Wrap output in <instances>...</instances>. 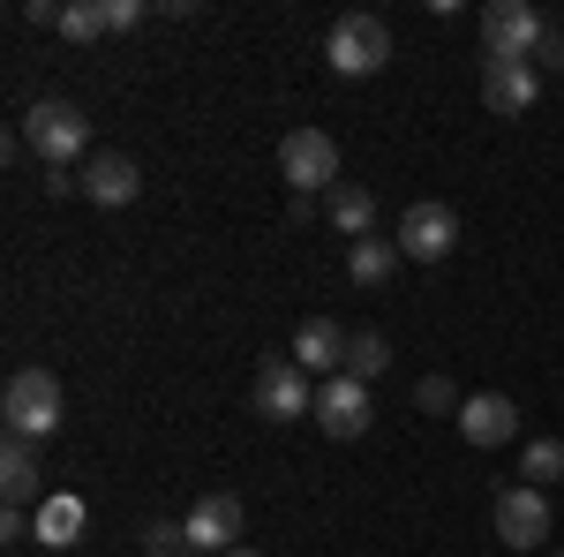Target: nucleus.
<instances>
[{
	"mask_svg": "<svg viewBox=\"0 0 564 557\" xmlns=\"http://www.w3.org/2000/svg\"><path fill=\"white\" fill-rule=\"evenodd\" d=\"M316 422H324V437H339V444H347V437H361V429L377 422L369 385H361V377H347V369H339V377H324V392H316Z\"/></svg>",
	"mask_w": 564,
	"mask_h": 557,
	"instance_id": "9d476101",
	"label": "nucleus"
},
{
	"mask_svg": "<svg viewBox=\"0 0 564 557\" xmlns=\"http://www.w3.org/2000/svg\"><path fill=\"white\" fill-rule=\"evenodd\" d=\"M0 490H8V505H31L45 490V474H39V452L23 444V437H8V452H0Z\"/></svg>",
	"mask_w": 564,
	"mask_h": 557,
	"instance_id": "f3484780",
	"label": "nucleus"
},
{
	"mask_svg": "<svg viewBox=\"0 0 564 557\" xmlns=\"http://www.w3.org/2000/svg\"><path fill=\"white\" fill-rule=\"evenodd\" d=\"M226 557H263V550H226Z\"/></svg>",
	"mask_w": 564,
	"mask_h": 557,
	"instance_id": "bb28decb",
	"label": "nucleus"
},
{
	"mask_svg": "<svg viewBox=\"0 0 564 557\" xmlns=\"http://www.w3.org/2000/svg\"><path fill=\"white\" fill-rule=\"evenodd\" d=\"M550 39V23H542V8H527V0H497V8H481V53L489 61H534V45Z\"/></svg>",
	"mask_w": 564,
	"mask_h": 557,
	"instance_id": "7ed1b4c3",
	"label": "nucleus"
},
{
	"mask_svg": "<svg viewBox=\"0 0 564 557\" xmlns=\"http://www.w3.org/2000/svg\"><path fill=\"white\" fill-rule=\"evenodd\" d=\"M459 437L481 444V452H489V444H512V437H520V407H512L505 392H475V399L459 407Z\"/></svg>",
	"mask_w": 564,
	"mask_h": 557,
	"instance_id": "ddd939ff",
	"label": "nucleus"
},
{
	"mask_svg": "<svg viewBox=\"0 0 564 557\" xmlns=\"http://www.w3.org/2000/svg\"><path fill=\"white\" fill-rule=\"evenodd\" d=\"M324 61L339 68V76H377L391 61V31L377 15H339L332 23V39H324Z\"/></svg>",
	"mask_w": 564,
	"mask_h": 557,
	"instance_id": "20e7f679",
	"label": "nucleus"
},
{
	"mask_svg": "<svg viewBox=\"0 0 564 557\" xmlns=\"http://www.w3.org/2000/svg\"><path fill=\"white\" fill-rule=\"evenodd\" d=\"M324 212H332V226H339L347 242H369V226H377V196H369L361 181H339V189H324Z\"/></svg>",
	"mask_w": 564,
	"mask_h": 557,
	"instance_id": "2eb2a0df",
	"label": "nucleus"
},
{
	"mask_svg": "<svg viewBox=\"0 0 564 557\" xmlns=\"http://www.w3.org/2000/svg\"><path fill=\"white\" fill-rule=\"evenodd\" d=\"M23 143L45 159V173H61V167H68V159L90 143V121L68 106V98H39V106L23 114Z\"/></svg>",
	"mask_w": 564,
	"mask_h": 557,
	"instance_id": "f03ea898",
	"label": "nucleus"
},
{
	"mask_svg": "<svg viewBox=\"0 0 564 557\" xmlns=\"http://www.w3.org/2000/svg\"><path fill=\"white\" fill-rule=\"evenodd\" d=\"M181 527H188V550H204V557L241 550V497H234V490H204Z\"/></svg>",
	"mask_w": 564,
	"mask_h": 557,
	"instance_id": "6e6552de",
	"label": "nucleus"
},
{
	"mask_svg": "<svg viewBox=\"0 0 564 557\" xmlns=\"http://www.w3.org/2000/svg\"><path fill=\"white\" fill-rule=\"evenodd\" d=\"M31 535H39V543H53V550H68V543L84 535V497H39Z\"/></svg>",
	"mask_w": 564,
	"mask_h": 557,
	"instance_id": "dca6fc26",
	"label": "nucleus"
},
{
	"mask_svg": "<svg viewBox=\"0 0 564 557\" xmlns=\"http://www.w3.org/2000/svg\"><path fill=\"white\" fill-rule=\"evenodd\" d=\"M497 543H505V550L550 543V497H542L534 482H512V490L497 497Z\"/></svg>",
	"mask_w": 564,
	"mask_h": 557,
	"instance_id": "1a4fd4ad",
	"label": "nucleus"
},
{
	"mask_svg": "<svg viewBox=\"0 0 564 557\" xmlns=\"http://www.w3.org/2000/svg\"><path fill=\"white\" fill-rule=\"evenodd\" d=\"M76 189H84L98 212H121V204H135V196H143V173H135V159L106 151V159H90V167L76 173Z\"/></svg>",
	"mask_w": 564,
	"mask_h": 557,
	"instance_id": "f8f14e48",
	"label": "nucleus"
},
{
	"mask_svg": "<svg viewBox=\"0 0 564 557\" xmlns=\"http://www.w3.org/2000/svg\"><path fill=\"white\" fill-rule=\"evenodd\" d=\"M384 369H391L384 332H354V340H347V377H361V385H369V377H384Z\"/></svg>",
	"mask_w": 564,
	"mask_h": 557,
	"instance_id": "aec40b11",
	"label": "nucleus"
},
{
	"mask_svg": "<svg viewBox=\"0 0 564 557\" xmlns=\"http://www.w3.org/2000/svg\"><path fill=\"white\" fill-rule=\"evenodd\" d=\"M414 407H422V415H452V422H459V407H467V399L452 392V377H422V392H414Z\"/></svg>",
	"mask_w": 564,
	"mask_h": 557,
	"instance_id": "4be33fe9",
	"label": "nucleus"
},
{
	"mask_svg": "<svg viewBox=\"0 0 564 557\" xmlns=\"http://www.w3.org/2000/svg\"><path fill=\"white\" fill-rule=\"evenodd\" d=\"M143 23V0H106V31H135Z\"/></svg>",
	"mask_w": 564,
	"mask_h": 557,
	"instance_id": "393cba45",
	"label": "nucleus"
},
{
	"mask_svg": "<svg viewBox=\"0 0 564 557\" xmlns=\"http://www.w3.org/2000/svg\"><path fill=\"white\" fill-rule=\"evenodd\" d=\"M143 550H151V557H174V550H188V527H166V519H159V527L143 535Z\"/></svg>",
	"mask_w": 564,
	"mask_h": 557,
	"instance_id": "5701e85b",
	"label": "nucleus"
},
{
	"mask_svg": "<svg viewBox=\"0 0 564 557\" xmlns=\"http://www.w3.org/2000/svg\"><path fill=\"white\" fill-rule=\"evenodd\" d=\"M391 264H399V242H377V234H369V242H347V279L354 287H384Z\"/></svg>",
	"mask_w": 564,
	"mask_h": 557,
	"instance_id": "a211bd4d",
	"label": "nucleus"
},
{
	"mask_svg": "<svg viewBox=\"0 0 564 557\" xmlns=\"http://www.w3.org/2000/svg\"><path fill=\"white\" fill-rule=\"evenodd\" d=\"M542 98V68L534 61H481V106L489 114H527Z\"/></svg>",
	"mask_w": 564,
	"mask_h": 557,
	"instance_id": "9b49d317",
	"label": "nucleus"
},
{
	"mask_svg": "<svg viewBox=\"0 0 564 557\" xmlns=\"http://www.w3.org/2000/svg\"><path fill=\"white\" fill-rule=\"evenodd\" d=\"M174 557H204V550H174Z\"/></svg>",
	"mask_w": 564,
	"mask_h": 557,
	"instance_id": "cd10ccee",
	"label": "nucleus"
},
{
	"mask_svg": "<svg viewBox=\"0 0 564 557\" xmlns=\"http://www.w3.org/2000/svg\"><path fill=\"white\" fill-rule=\"evenodd\" d=\"M452 249H459V212L452 204H406V218H399V257L444 264Z\"/></svg>",
	"mask_w": 564,
	"mask_h": 557,
	"instance_id": "0eeeda50",
	"label": "nucleus"
},
{
	"mask_svg": "<svg viewBox=\"0 0 564 557\" xmlns=\"http://www.w3.org/2000/svg\"><path fill=\"white\" fill-rule=\"evenodd\" d=\"M249 399H257L263 422H294V415H308V407H316V392H308V369L294 362V354H271V362L257 369V392H249Z\"/></svg>",
	"mask_w": 564,
	"mask_h": 557,
	"instance_id": "39448f33",
	"label": "nucleus"
},
{
	"mask_svg": "<svg viewBox=\"0 0 564 557\" xmlns=\"http://www.w3.org/2000/svg\"><path fill=\"white\" fill-rule=\"evenodd\" d=\"M0 422H8V437H23V444H45L61 429V377L53 369H15L8 392H0Z\"/></svg>",
	"mask_w": 564,
	"mask_h": 557,
	"instance_id": "f257e3e1",
	"label": "nucleus"
},
{
	"mask_svg": "<svg viewBox=\"0 0 564 557\" xmlns=\"http://www.w3.org/2000/svg\"><path fill=\"white\" fill-rule=\"evenodd\" d=\"M61 39H106V0H68Z\"/></svg>",
	"mask_w": 564,
	"mask_h": 557,
	"instance_id": "412c9836",
	"label": "nucleus"
},
{
	"mask_svg": "<svg viewBox=\"0 0 564 557\" xmlns=\"http://www.w3.org/2000/svg\"><path fill=\"white\" fill-rule=\"evenodd\" d=\"M347 340L354 332H339L332 317H308L302 332H294V362H302L308 377H339L347 369Z\"/></svg>",
	"mask_w": 564,
	"mask_h": 557,
	"instance_id": "4468645a",
	"label": "nucleus"
},
{
	"mask_svg": "<svg viewBox=\"0 0 564 557\" xmlns=\"http://www.w3.org/2000/svg\"><path fill=\"white\" fill-rule=\"evenodd\" d=\"M23 15H31V23H45V31H61V15H68V8H61V0H31Z\"/></svg>",
	"mask_w": 564,
	"mask_h": 557,
	"instance_id": "a878e982",
	"label": "nucleus"
},
{
	"mask_svg": "<svg viewBox=\"0 0 564 557\" xmlns=\"http://www.w3.org/2000/svg\"><path fill=\"white\" fill-rule=\"evenodd\" d=\"M534 68H542V76H564V31H550V39L534 45Z\"/></svg>",
	"mask_w": 564,
	"mask_h": 557,
	"instance_id": "b1692460",
	"label": "nucleus"
},
{
	"mask_svg": "<svg viewBox=\"0 0 564 557\" xmlns=\"http://www.w3.org/2000/svg\"><path fill=\"white\" fill-rule=\"evenodd\" d=\"M279 173H286V189H339V143L324 129H286Z\"/></svg>",
	"mask_w": 564,
	"mask_h": 557,
	"instance_id": "423d86ee",
	"label": "nucleus"
},
{
	"mask_svg": "<svg viewBox=\"0 0 564 557\" xmlns=\"http://www.w3.org/2000/svg\"><path fill=\"white\" fill-rule=\"evenodd\" d=\"M564 474V437H527V452H520V482H557Z\"/></svg>",
	"mask_w": 564,
	"mask_h": 557,
	"instance_id": "6ab92c4d",
	"label": "nucleus"
}]
</instances>
